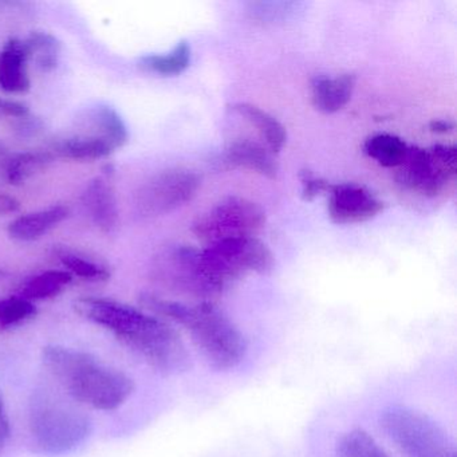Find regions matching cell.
<instances>
[{"label":"cell","instance_id":"6da1fadb","mask_svg":"<svg viewBox=\"0 0 457 457\" xmlns=\"http://www.w3.org/2000/svg\"><path fill=\"white\" fill-rule=\"evenodd\" d=\"M74 309L85 320L111 331L159 373L176 376L191 368V355L180 334L157 315L101 296L77 299Z\"/></svg>","mask_w":457,"mask_h":457},{"label":"cell","instance_id":"7a4b0ae2","mask_svg":"<svg viewBox=\"0 0 457 457\" xmlns=\"http://www.w3.org/2000/svg\"><path fill=\"white\" fill-rule=\"evenodd\" d=\"M140 304L151 314L181 326L208 365L216 370H231L245 360L247 353L245 336L212 301L188 304L154 294H141Z\"/></svg>","mask_w":457,"mask_h":457},{"label":"cell","instance_id":"3957f363","mask_svg":"<svg viewBox=\"0 0 457 457\" xmlns=\"http://www.w3.org/2000/svg\"><path fill=\"white\" fill-rule=\"evenodd\" d=\"M42 362L69 397L98 411H117L135 393L128 374L82 350L49 345L42 350Z\"/></svg>","mask_w":457,"mask_h":457},{"label":"cell","instance_id":"277c9868","mask_svg":"<svg viewBox=\"0 0 457 457\" xmlns=\"http://www.w3.org/2000/svg\"><path fill=\"white\" fill-rule=\"evenodd\" d=\"M28 430L37 453L61 456L79 448L92 435L90 417L54 390L37 389L29 400Z\"/></svg>","mask_w":457,"mask_h":457},{"label":"cell","instance_id":"5b68a950","mask_svg":"<svg viewBox=\"0 0 457 457\" xmlns=\"http://www.w3.org/2000/svg\"><path fill=\"white\" fill-rule=\"evenodd\" d=\"M203 271L215 291L221 295L232 283L250 272L266 274L274 266V256L255 237L221 240L200 251Z\"/></svg>","mask_w":457,"mask_h":457},{"label":"cell","instance_id":"8992f818","mask_svg":"<svg viewBox=\"0 0 457 457\" xmlns=\"http://www.w3.org/2000/svg\"><path fill=\"white\" fill-rule=\"evenodd\" d=\"M379 425L386 437L406 457H456L448 433L427 414L405 405L381 411Z\"/></svg>","mask_w":457,"mask_h":457},{"label":"cell","instance_id":"52a82bcc","mask_svg":"<svg viewBox=\"0 0 457 457\" xmlns=\"http://www.w3.org/2000/svg\"><path fill=\"white\" fill-rule=\"evenodd\" d=\"M398 168V181L403 187L424 196H437L456 179V148L441 144L430 148L409 146Z\"/></svg>","mask_w":457,"mask_h":457},{"label":"cell","instance_id":"ba28073f","mask_svg":"<svg viewBox=\"0 0 457 457\" xmlns=\"http://www.w3.org/2000/svg\"><path fill=\"white\" fill-rule=\"evenodd\" d=\"M266 223V212L261 205L245 197H228L192 224V232L203 242L212 245L221 240L250 237L258 234Z\"/></svg>","mask_w":457,"mask_h":457},{"label":"cell","instance_id":"9c48e42d","mask_svg":"<svg viewBox=\"0 0 457 457\" xmlns=\"http://www.w3.org/2000/svg\"><path fill=\"white\" fill-rule=\"evenodd\" d=\"M200 184V176L184 168L157 173L144 181L135 192V212L141 219L168 215L191 202L196 196Z\"/></svg>","mask_w":457,"mask_h":457},{"label":"cell","instance_id":"30bf717a","mask_svg":"<svg viewBox=\"0 0 457 457\" xmlns=\"http://www.w3.org/2000/svg\"><path fill=\"white\" fill-rule=\"evenodd\" d=\"M154 279L165 287L202 301L216 298L215 291L203 271L200 251L191 245H175L164 248L154 258Z\"/></svg>","mask_w":457,"mask_h":457},{"label":"cell","instance_id":"8fae6325","mask_svg":"<svg viewBox=\"0 0 457 457\" xmlns=\"http://www.w3.org/2000/svg\"><path fill=\"white\" fill-rule=\"evenodd\" d=\"M328 215L337 224L363 223L384 210V203L358 184L331 186Z\"/></svg>","mask_w":457,"mask_h":457},{"label":"cell","instance_id":"7c38bea8","mask_svg":"<svg viewBox=\"0 0 457 457\" xmlns=\"http://www.w3.org/2000/svg\"><path fill=\"white\" fill-rule=\"evenodd\" d=\"M81 200L90 220L101 232L113 234L119 228V202L111 181L104 178L93 179L85 187Z\"/></svg>","mask_w":457,"mask_h":457},{"label":"cell","instance_id":"4fadbf2b","mask_svg":"<svg viewBox=\"0 0 457 457\" xmlns=\"http://www.w3.org/2000/svg\"><path fill=\"white\" fill-rule=\"evenodd\" d=\"M29 61L25 41L10 39L0 50V89L12 95L29 92L31 87Z\"/></svg>","mask_w":457,"mask_h":457},{"label":"cell","instance_id":"5bb4252c","mask_svg":"<svg viewBox=\"0 0 457 457\" xmlns=\"http://www.w3.org/2000/svg\"><path fill=\"white\" fill-rule=\"evenodd\" d=\"M79 132L97 136L113 144L116 149L122 148L129 140V132L124 120L116 109L108 105H97L87 109L77 120Z\"/></svg>","mask_w":457,"mask_h":457},{"label":"cell","instance_id":"9a60e30c","mask_svg":"<svg viewBox=\"0 0 457 457\" xmlns=\"http://www.w3.org/2000/svg\"><path fill=\"white\" fill-rule=\"evenodd\" d=\"M71 215L66 205H54L46 210L26 213L9 224V237L17 242H36L57 228Z\"/></svg>","mask_w":457,"mask_h":457},{"label":"cell","instance_id":"2e32d148","mask_svg":"<svg viewBox=\"0 0 457 457\" xmlns=\"http://www.w3.org/2000/svg\"><path fill=\"white\" fill-rule=\"evenodd\" d=\"M224 160L229 167L245 168L269 179L277 178L278 164L274 154L267 146L250 138L232 141L224 154Z\"/></svg>","mask_w":457,"mask_h":457},{"label":"cell","instance_id":"e0dca14e","mask_svg":"<svg viewBox=\"0 0 457 457\" xmlns=\"http://www.w3.org/2000/svg\"><path fill=\"white\" fill-rule=\"evenodd\" d=\"M355 87L354 74L337 77H317L312 79V100L323 113H336L352 100Z\"/></svg>","mask_w":457,"mask_h":457},{"label":"cell","instance_id":"ac0fdd59","mask_svg":"<svg viewBox=\"0 0 457 457\" xmlns=\"http://www.w3.org/2000/svg\"><path fill=\"white\" fill-rule=\"evenodd\" d=\"M52 154L55 159L74 160V162H95L105 159L116 152V146L97 136L77 132L71 137L62 138L53 144Z\"/></svg>","mask_w":457,"mask_h":457},{"label":"cell","instance_id":"d6986e66","mask_svg":"<svg viewBox=\"0 0 457 457\" xmlns=\"http://www.w3.org/2000/svg\"><path fill=\"white\" fill-rule=\"evenodd\" d=\"M235 113L256 128L272 154H279L287 140L285 127L271 114L251 104L240 103L231 106Z\"/></svg>","mask_w":457,"mask_h":457},{"label":"cell","instance_id":"ffe728a7","mask_svg":"<svg viewBox=\"0 0 457 457\" xmlns=\"http://www.w3.org/2000/svg\"><path fill=\"white\" fill-rule=\"evenodd\" d=\"M71 282H73V275L69 274L65 270H49L26 280L18 295L33 303L34 301H46L63 293Z\"/></svg>","mask_w":457,"mask_h":457},{"label":"cell","instance_id":"44dd1931","mask_svg":"<svg viewBox=\"0 0 457 457\" xmlns=\"http://www.w3.org/2000/svg\"><path fill=\"white\" fill-rule=\"evenodd\" d=\"M55 156L52 151H28L12 154L4 179L12 186H22L34 176L46 170Z\"/></svg>","mask_w":457,"mask_h":457},{"label":"cell","instance_id":"7402d4cb","mask_svg":"<svg viewBox=\"0 0 457 457\" xmlns=\"http://www.w3.org/2000/svg\"><path fill=\"white\" fill-rule=\"evenodd\" d=\"M409 146L403 138L389 133L371 136L363 144V151L370 159L385 168L400 167L405 160Z\"/></svg>","mask_w":457,"mask_h":457},{"label":"cell","instance_id":"603a6c76","mask_svg":"<svg viewBox=\"0 0 457 457\" xmlns=\"http://www.w3.org/2000/svg\"><path fill=\"white\" fill-rule=\"evenodd\" d=\"M191 62V46L188 42L180 41L168 54H151L140 58L138 65L149 73L162 77H175L184 73Z\"/></svg>","mask_w":457,"mask_h":457},{"label":"cell","instance_id":"cb8c5ba5","mask_svg":"<svg viewBox=\"0 0 457 457\" xmlns=\"http://www.w3.org/2000/svg\"><path fill=\"white\" fill-rule=\"evenodd\" d=\"M30 61L44 73L55 71L60 62L61 42L46 31H33L25 41Z\"/></svg>","mask_w":457,"mask_h":457},{"label":"cell","instance_id":"d4e9b609","mask_svg":"<svg viewBox=\"0 0 457 457\" xmlns=\"http://www.w3.org/2000/svg\"><path fill=\"white\" fill-rule=\"evenodd\" d=\"M338 457H393L366 430L355 428L344 433L337 444Z\"/></svg>","mask_w":457,"mask_h":457},{"label":"cell","instance_id":"484cf974","mask_svg":"<svg viewBox=\"0 0 457 457\" xmlns=\"http://www.w3.org/2000/svg\"><path fill=\"white\" fill-rule=\"evenodd\" d=\"M54 253L58 261L65 267V271L71 275H76L85 280H95V282H105L111 278L108 267L87 258L82 253L68 248H58Z\"/></svg>","mask_w":457,"mask_h":457},{"label":"cell","instance_id":"4316f807","mask_svg":"<svg viewBox=\"0 0 457 457\" xmlns=\"http://www.w3.org/2000/svg\"><path fill=\"white\" fill-rule=\"evenodd\" d=\"M36 304L20 295L0 298V333L20 328L36 318Z\"/></svg>","mask_w":457,"mask_h":457},{"label":"cell","instance_id":"83f0119b","mask_svg":"<svg viewBox=\"0 0 457 457\" xmlns=\"http://www.w3.org/2000/svg\"><path fill=\"white\" fill-rule=\"evenodd\" d=\"M299 179H301L302 183V197L306 202H312L318 195L330 191L331 184H328V181H326L325 179L317 178L312 170H301Z\"/></svg>","mask_w":457,"mask_h":457},{"label":"cell","instance_id":"f1b7e54d","mask_svg":"<svg viewBox=\"0 0 457 457\" xmlns=\"http://www.w3.org/2000/svg\"><path fill=\"white\" fill-rule=\"evenodd\" d=\"M28 116H30V109L26 104L0 97V119L20 120Z\"/></svg>","mask_w":457,"mask_h":457},{"label":"cell","instance_id":"f546056e","mask_svg":"<svg viewBox=\"0 0 457 457\" xmlns=\"http://www.w3.org/2000/svg\"><path fill=\"white\" fill-rule=\"evenodd\" d=\"M44 129V124H42L41 120L36 119V117H23V119H20V122L17 125V132L18 135L22 136V137H31V136H37L39 132H42Z\"/></svg>","mask_w":457,"mask_h":457},{"label":"cell","instance_id":"4dcf8cb0","mask_svg":"<svg viewBox=\"0 0 457 457\" xmlns=\"http://www.w3.org/2000/svg\"><path fill=\"white\" fill-rule=\"evenodd\" d=\"M10 420L7 416L6 408H4V398L0 395V456L6 449L10 438Z\"/></svg>","mask_w":457,"mask_h":457},{"label":"cell","instance_id":"1f68e13d","mask_svg":"<svg viewBox=\"0 0 457 457\" xmlns=\"http://www.w3.org/2000/svg\"><path fill=\"white\" fill-rule=\"evenodd\" d=\"M21 210L20 200L10 195L0 194V215H9Z\"/></svg>","mask_w":457,"mask_h":457},{"label":"cell","instance_id":"d6a6232c","mask_svg":"<svg viewBox=\"0 0 457 457\" xmlns=\"http://www.w3.org/2000/svg\"><path fill=\"white\" fill-rule=\"evenodd\" d=\"M12 154H14V152L4 141H0V178H4Z\"/></svg>","mask_w":457,"mask_h":457},{"label":"cell","instance_id":"836d02e7","mask_svg":"<svg viewBox=\"0 0 457 457\" xmlns=\"http://www.w3.org/2000/svg\"><path fill=\"white\" fill-rule=\"evenodd\" d=\"M453 129V124L449 121H445V120H440V121H433L430 124V130L436 133H448Z\"/></svg>","mask_w":457,"mask_h":457},{"label":"cell","instance_id":"e575fe53","mask_svg":"<svg viewBox=\"0 0 457 457\" xmlns=\"http://www.w3.org/2000/svg\"><path fill=\"white\" fill-rule=\"evenodd\" d=\"M4 277H6V272H4V270H0V279Z\"/></svg>","mask_w":457,"mask_h":457}]
</instances>
